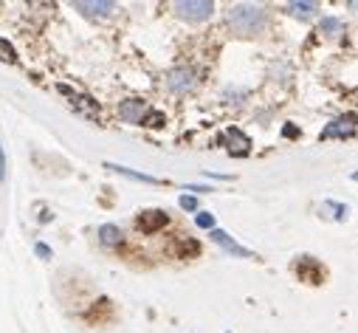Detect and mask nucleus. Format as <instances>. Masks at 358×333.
Wrapping results in <instances>:
<instances>
[{"instance_id": "1", "label": "nucleus", "mask_w": 358, "mask_h": 333, "mask_svg": "<svg viewBox=\"0 0 358 333\" xmlns=\"http://www.w3.org/2000/svg\"><path fill=\"white\" fill-rule=\"evenodd\" d=\"M226 20H229V26H231V31H237V34H259L262 29H265V20H268V15H265V9L262 6H251V3H240V6H231L229 12H226Z\"/></svg>"}, {"instance_id": "2", "label": "nucleus", "mask_w": 358, "mask_h": 333, "mask_svg": "<svg viewBox=\"0 0 358 333\" xmlns=\"http://www.w3.org/2000/svg\"><path fill=\"white\" fill-rule=\"evenodd\" d=\"M175 15L184 17V20H192V23H201V20L215 15V3L212 0H178Z\"/></svg>"}, {"instance_id": "3", "label": "nucleus", "mask_w": 358, "mask_h": 333, "mask_svg": "<svg viewBox=\"0 0 358 333\" xmlns=\"http://www.w3.org/2000/svg\"><path fill=\"white\" fill-rule=\"evenodd\" d=\"M294 271H296L299 280H305V283H310V285H319V283L324 280V266H322L316 257H310V255H302V257L294 263Z\"/></svg>"}, {"instance_id": "4", "label": "nucleus", "mask_w": 358, "mask_h": 333, "mask_svg": "<svg viewBox=\"0 0 358 333\" xmlns=\"http://www.w3.org/2000/svg\"><path fill=\"white\" fill-rule=\"evenodd\" d=\"M195 82H198V76L192 68H172L166 76V88L172 94H189L195 88Z\"/></svg>"}, {"instance_id": "5", "label": "nucleus", "mask_w": 358, "mask_h": 333, "mask_svg": "<svg viewBox=\"0 0 358 333\" xmlns=\"http://www.w3.org/2000/svg\"><path fill=\"white\" fill-rule=\"evenodd\" d=\"M166 223H169V215L161 212V209H144V212L136 218V226H138V232H144V234H155V232L164 229Z\"/></svg>"}, {"instance_id": "6", "label": "nucleus", "mask_w": 358, "mask_h": 333, "mask_svg": "<svg viewBox=\"0 0 358 333\" xmlns=\"http://www.w3.org/2000/svg\"><path fill=\"white\" fill-rule=\"evenodd\" d=\"M73 9H79L85 17H108L113 15L116 3H110V0H76Z\"/></svg>"}, {"instance_id": "7", "label": "nucleus", "mask_w": 358, "mask_h": 333, "mask_svg": "<svg viewBox=\"0 0 358 333\" xmlns=\"http://www.w3.org/2000/svg\"><path fill=\"white\" fill-rule=\"evenodd\" d=\"M209 237H212L217 246H223L226 252H229V255H234V257H243V260H251V257H257L254 252H248V248H243L237 240H231V237H229L223 229H212V234H209Z\"/></svg>"}, {"instance_id": "8", "label": "nucleus", "mask_w": 358, "mask_h": 333, "mask_svg": "<svg viewBox=\"0 0 358 333\" xmlns=\"http://www.w3.org/2000/svg\"><path fill=\"white\" fill-rule=\"evenodd\" d=\"M147 113H150V108H147L141 99H124V102L119 105V116H122L124 122H130V125H141Z\"/></svg>"}, {"instance_id": "9", "label": "nucleus", "mask_w": 358, "mask_h": 333, "mask_svg": "<svg viewBox=\"0 0 358 333\" xmlns=\"http://www.w3.org/2000/svg\"><path fill=\"white\" fill-rule=\"evenodd\" d=\"M226 141H229L226 147H229L231 155H248V144H251V141H248V136H243L237 127L226 130Z\"/></svg>"}, {"instance_id": "10", "label": "nucleus", "mask_w": 358, "mask_h": 333, "mask_svg": "<svg viewBox=\"0 0 358 333\" xmlns=\"http://www.w3.org/2000/svg\"><path fill=\"white\" fill-rule=\"evenodd\" d=\"M347 119H336V122H330L324 130H322V139H347V136H352V127L350 125H344Z\"/></svg>"}, {"instance_id": "11", "label": "nucleus", "mask_w": 358, "mask_h": 333, "mask_svg": "<svg viewBox=\"0 0 358 333\" xmlns=\"http://www.w3.org/2000/svg\"><path fill=\"white\" fill-rule=\"evenodd\" d=\"M99 240L105 243V246H122V229L119 226H113V223H108V226H102L99 229Z\"/></svg>"}, {"instance_id": "12", "label": "nucleus", "mask_w": 358, "mask_h": 333, "mask_svg": "<svg viewBox=\"0 0 358 333\" xmlns=\"http://www.w3.org/2000/svg\"><path fill=\"white\" fill-rule=\"evenodd\" d=\"M175 255L178 257H198L201 255V246H198V240H181L175 246Z\"/></svg>"}, {"instance_id": "13", "label": "nucleus", "mask_w": 358, "mask_h": 333, "mask_svg": "<svg viewBox=\"0 0 358 333\" xmlns=\"http://www.w3.org/2000/svg\"><path fill=\"white\" fill-rule=\"evenodd\" d=\"M105 166H110V170H116V173H122V176H127V178H136V181H144V184H161L158 178H152V176H144V173H136V170H127V166H119V164H105Z\"/></svg>"}, {"instance_id": "14", "label": "nucleus", "mask_w": 358, "mask_h": 333, "mask_svg": "<svg viewBox=\"0 0 358 333\" xmlns=\"http://www.w3.org/2000/svg\"><path fill=\"white\" fill-rule=\"evenodd\" d=\"M319 9V3H288V12L291 15H299V17H308Z\"/></svg>"}, {"instance_id": "15", "label": "nucleus", "mask_w": 358, "mask_h": 333, "mask_svg": "<svg viewBox=\"0 0 358 333\" xmlns=\"http://www.w3.org/2000/svg\"><path fill=\"white\" fill-rule=\"evenodd\" d=\"M319 31H324V34H338V31H341V20H338V17H324V20L319 23Z\"/></svg>"}, {"instance_id": "16", "label": "nucleus", "mask_w": 358, "mask_h": 333, "mask_svg": "<svg viewBox=\"0 0 358 333\" xmlns=\"http://www.w3.org/2000/svg\"><path fill=\"white\" fill-rule=\"evenodd\" d=\"M141 125H150V127H161L164 125V113H158V111H150L147 116H144V122Z\"/></svg>"}, {"instance_id": "17", "label": "nucleus", "mask_w": 358, "mask_h": 333, "mask_svg": "<svg viewBox=\"0 0 358 333\" xmlns=\"http://www.w3.org/2000/svg\"><path fill=\"white\" fill-rule=\"evenodd\" d=\"M181 209L198 212V198H195V195H181Z\"/></svg>"}, {"instance_id": "18", "label": "nucleus", "mask_w": 358, "mask_h": 333, "mask_svg": "<svg viewBox=\"0 0 358 333\" xmlns=\"http://www.w3.org/2000/svg\"><path fill=\"white\" fill-rule=\"evenodd\" d=\"M324 209H336V218H338V220H344V218H347V206H341V204L327 201V204H324Z\"/></svg>"}, {"instance_id": "19", "label": "nucleus", "mask_w": 358, "mask_h": 333, "mask_svg": "<svg viewBox=\"0 0 358 333\" xmlns=\"http://www.w3.org/2000/svg\"><path fill=\"white\" fill-rule=\"evenodd\" d=\"M198 226H201V229H215V218L206 215V212H201V215H198Z\"/></svg>"}, {"instance_id": "20", "label": "nucleus", "mask_w": 358, "mask_h": 333, "mask_svg": "<svg viewBox=\"0 0 358 333\" xmlns=\"http://www.w3.org/2000/svg\"><path fill=\"white\" fill-rule=\"evenodd\" d=\"M0 181H6V153H3V141H0Z\"/></svg>"}, {"instance_id": "21", "label": "nucleus", "mask_w": 358, "mask_h": 333, "mask_svg": "<svg viewBox=\"0 0 358 333\" xmlns=\"http://www.w3.org/2000/svg\"><path fill=\"white\" fill-rule=\"evenodd\" d=\"M0 51H3V54H6L9 59H15V48H12V45L6 43V40H0Z\"/></svg>"}, {"instance_id": "22", "label": "nucleus", "mask_w": 358, "mask_h": 333, "mask_svg": "<svg viewBox=\"0 0 358 333\" xmlns=\"http://www.w3.org/2000/svg\"><path fill=\"white\" fill-rule=\"evenodd\" d=\"M37 255H43V257L48 260V257H51V248H48L45 243H37Z\"/></svg>"}, {"instance_id": "23", "label": "nucleus", "mask_w": 358, "mask_h": 333, "mask_svg": "<svg viewBox=\"0 0 358 333\" xmlns=\"http://www.w3.org/2000/svg\"><path fill=\"white\" fill-rule=\"evenodd\" d=\"M352 181H358V173H352Z\"/></svg>"}]
</instances>
